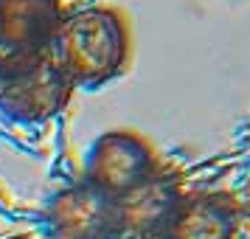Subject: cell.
Wrapping results in <instances>:
<instances>
[{"instance_id":"cell-1","label":"cell","mask_w":250,"mask_h":239,"mask_svg":"<svg viewBox=\"0 0 250 239\" xmlns=\"http://www.w3.org/2000/svg\"><path fill=\"white\" fill-rule=\"evenodd\" d=\"M51 51L76 90H102L132 65V23L118 6H87L65 14Z\"/></svg>"},{"instance_id":"cell-2","label":"cell","mask_w":250,"mask_h":239,"mask_svg":"<svg viewBox=\"0 0 250 239\" xmlns=\"http://www.w3.org/2000/svg\"><path fill=\"white\" fill-rule=\"evenodd\" d=\"M73 82L54 51L34 59L0 65V113L20 124H42L65 113L73 99Z\"/></svg>"},{"instance_id":"cell-3","label":"cell","mask_w":250,"mask_h":239,"mask_svg":"<svg viewBox=\"0 0 250 239\" xmlns=\"http://www.w3.org/2000/svg\"><path fill=\"white\" fill-rule=\"evenodd\" d=\"M160 169L155 147L135 130H107L84 155V177L107 197H121Z\"/></svg>"},{"instance_id":"cell-4","label":"cell","mask_w":250,"mask_h":239,"mask_svg":"<svg viewBox=\"0 0 250 239\" xmlns=\"http://www.w3.org/2000/svg\"><path fill=\"white\" fill-rule=\"evenodd\" d=\"M183 197L180 180L160 166L141 186L113 200L110 239H166Z\"/></svg>"},{"instance_id":"cell-5","label":"cell","mask_w":250,"mask_h":239,"mask_svg":"<svg viewBox=\"0 0 250 239\" xmlns=\"http://www.w3.org/2000/svg\"><path fill=\"white\" fill-rule=\"evenodd\" d=\"M65 14L62 0H0V65L51 54Z\"/></svg>"},{"instance_id":"cell-6","label":"cell","mask_w":250,"mask_h":239,"mask_svg":"<svg viewBox=\"0 0 250 239\" xmlns=\"http://www.w3.org/2000/svg\"><path fill=\"white\" fill-rule=\"evenodd\" d=\"M42 219L51 239H110L113 197L79 180L51 194Z\"/></svg>"},{"instance_id":"cell-7","label":"cell","mask_w":250,"mask_h":239,"mask_svg":"<svg viewBox=\"0 0 250 239\" xmlns=\"http://www.w3.org/2000/svg\"><path fill=\"white\" fill-rule=\"evenodd\" d=\"M166 239H239V208L228 194L183 197Z\"/></svg>"},{"instance_id":"cell-8","label":"cell","mask_w":250,"mask_h":239,"mask_svg":"<svg viewBox=\"0 0 250 239\" xmlns=\"http://www.w3.org/2000/svg\"><path fill=\"white\" fill-rule=\"evenodd\" d=\"M6 239H34V237H28V234H14V237H6Z\"/></svg>"}]
</instances>
